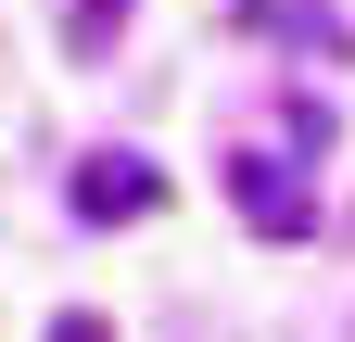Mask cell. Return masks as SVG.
I'll return each mask as SVG.
<instances>
[{
    "label": "cell",
    "mask_w": 355,
    "mask_h": 342,
    "mask_svg": "<svg viewBox=\"0 0 355 342\" xmlns=\"http://www.w3.org/2000/svg\"><path fill=\"white\" fill-rule=\"evenodd\" d=\"M229 203H241L266 241H304V228H318V203H304V178H292L279 152H229Z\"/></svg>",
    "instance_id": "1"
},
{
    "label": "cell",
    "mask_w": 355,
    "mask_h": 342,
    "mask_svg": "<svg viewBox=\"0 0 355 342\" xmlns=\"http://www.w3.org/2000/svg\"><path fill=\"white\" fill-rule=\"evenodd\" d=\"M153 203H165V178L140 152H89L76 165V216H153Z\"/></svg>",
    "instance_id": "2"
},
{
    "label": "cell",
    "mask_w": 355,
    "mask_h": 342,
    "mask_svg": "<svg viewBox=\"0 0 355 342\" xmlns=\"http://www.w3.org/2000/svg\"><path fill=\"white\" fill-rule=\"evenodd\" d=\"M51 342H114V330L102 317H51Z\"/></svg>",
    "instance_id": "3"
}]
</instances>
